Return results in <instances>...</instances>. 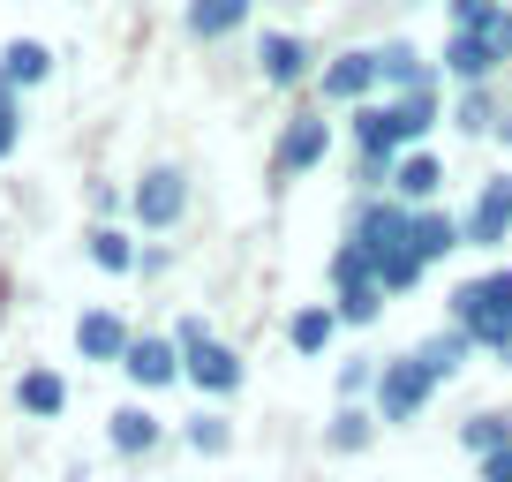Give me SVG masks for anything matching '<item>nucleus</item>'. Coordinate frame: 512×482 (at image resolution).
I'll use <instances>...</instances> for the list:
<instances>
[{
  "label": "nucleus",
  "instance_id": "15",
  "mask_svg": "<svg viewBox=\"0 0 512 482\" xmlns=\"http://www.w3.org/2000/svg\"><path fill=\"white\" fill-rule=\"evenodd\" d=\"M460 445L482 452V460H497V452H512V422H505V415H475V422L460 430Z\"/></svg>",
  "mask_w": 512,
  "mask_h": 482
},
{
  "label": "nucleus",
  "instance_id": "29",
  "mask_svg": "<svg viewBox=\"0 0 512 482\" xmlns=\"http://www.w3.org/2000/svg\"><path fill=\"white\" fill-rule=\"evenodd\" d=\"M189 437H196L204 452H226V422H219V415H196V422H189Z\"/></svg>",
  "mask_w": 512,
  "mask_h": 482
},
{
  "label": "nucleus",
  "instance_id": "26",
  "mask_svg": "<svg viewBox=\"0 0 512 482\" xmlns=\"http://www.w3.org/2000/svg\"><path fill=\"white\" fill-rule=\"evenodd\" d=\"M452 23H460V31H482V23H497V0H452Z\"/></svg>",
  "mask_w": 512,
  "mask_h": 482
},
{
  "label": "nucleus",
  "instance_id": "16",
  "mask_svg": "<svg viewBox=\"0 0 512 482\" xmlns=\"http://www.w3.org/2000/svg\"><path fill=\"white\" fill-rule=\"evenodd\" d=\"M136 339L121 332V317H83V354H98V362H113V354H128Z\"/></svg>",
  "mask_w": 512,
  "mask_h": 482
},
{
  "label": "nucleus",
  "instance_id": "9",
  "mask_svg": "<svg viewBox=\"0 0 512 482\" xmlns=\"http://www.w3.org/2000/svg\"><path fill=\"white\" fill-rule=\"evenodd\" d=\"M460 234H467V226H452V219H437V211H415V257H422V264H437V257H452V249H460Z\"/></svg>",
  "mask_w": 512,
  "mask_h": 482
},
{
  "label": "nucleus",
  "instance_id": "28",
  "mask_svg": "<svg viewBox=\"0 0 512 482\" xmlns=\"http://www.w3.org/2000/svg\"><path fill=\"white\" fill-rule=\"evenodd\" d=\"M482 38H490L497 61H512V8H497V23H482Z\"/></svg>",
  "mask_w": 512,
  "mask_h": 482
},
{
  "label": "nucleus",
  "instance_id": "17",
  "mask_svg": "<svg viewBox=\"0 0 512 482\" xmlns=\"http://www.w3.org/2000/svg\"><path fill=\"white\" fill-rule=\"evenodd\" d=\"M317 159H324V121H294L279 144V166H317Z\"/></svg>",
  "mask_w": 512,
  "mask_h": 482
},
{
  "label": "nucleus",
  "instance_id": "31",
  "mask_svg": "<svg viewBox=\"0 0 512 482\" xmlns=\"http://www.w3.org/2000/svg\"><path fill=\"white\" fill-rule=\"evenodd\" d=\"M8 68H16V76H46V53H38V46H16V53H8Z\"/></svg>",
  "mask_w": 512,
  "mask_h": 482
},
{
  "label": "nucleus",
  "instance_id": "18",
  "mask_svg": "<svg viewBox=\"0 0 512 482\" xmlns=\"http://www.w3.org/2000/svg\"><path fill=\"white\" fill-rule=\"evenodd\" d=\"M136 204H144V219H151V226H166V219L181 211V181H174V174H151Z\"/></svg>",
  "mask_w": 512,
  "mask_h": 482
},
{
  "label": "nucleus",
  "instance_id": "4",
  "mask_svg": "<svg viewBox=\"0 0 512 482\" xmlns=\"http://www.w3.org/2000/svg\"><path fill=\"white\" fill-rule=\"evenodd\" d=\"M430 392H437V377L422 370L415 354H407V362H384V385H377V400H384V422H415Z\"/></svg>",
  "mask_w": 512,
  "mask_h": 482
},
{
  "label": "nucleus",
  "instance_id": "1",
  "mask_svg": "<svg viewBox=\"0 0 512 482\" xmlns=\"http://www.w3.org/2000/svg\"><path fill=\"white\" fill-rule=\"evenodd\" d=\"M430 121H437V83H422V91H400V106H354V136H362V151H369V166L384 174V159L392 151H415L422 136H430Z\"/></svg>",
  "mask_w": 512,
  "mask_h": 482
},
{
  "label": "nucleus",
  "instance_id": "24",
  "mask_svg": "<svg viewBox=\"0 0 512 482\" xmlns=\"http://www.w3.org/2000/svg\"><path fill=\"white\" fill-rule=\"evenodd\" d=\"M324 339H332V317H324V309H302V317H294V347H302V354H317Z\"/></svg>",
  "mask_w": 512,
  "mask_h": 482
},
{
  "label": "nucleus",
  "instance_id": "22",
  "mask_svg": "<svg viewBox=\"0 0 512 482\" xmlns=\"http://www.w3.org/2000/svg\"><path fill=\"white\" fill-rule=\"evenodd\" d=\"M332 279H339V294H347V287H377V264H369L362 249H354V241H347V249H339V257H332Z\"/></svg>",
  "mask_w": 512,
  "mask_h": 482
},
{
  "label": "nucleus",
  "instance_id": "8",
  "mask_svg": "<svg viewBox=\"0 0 512 482\" xmlns=\"http://www.w3.org/2000/svg\"><path fill=\"white\" fill-rule=\"evenodd\" d=\"M445 68H452V76H467V83H482V76L497 68V53H490V38H482V31H452Z\"/></svg>",
  "mask_w": 512,
  "mask_h": 482
},
{
  "label": "nucleus",
  "instance_id": "11",
  "mask_svg": "<svg viewBox=\"0 0 512 482\" xmlns=\"http://www.w3.org/2000/svg\"><path fill=\"white\" fill-rule=\"evenodd\" d=\"M377 76H384V83H400V91H422V83H430V68H422V53L400 38V46H384V53H377Z\"/></svg>",
  "mask_w": 512,
  "mask_h": 482
},
{
  "label": "nucleus",
  "instance_id": "5",
  "mask_svg": "<svg viewBox=\"0 0 512 482\" xmlns=\"http://www.w3.org/2000/svg\"><path fill=\"white\" fill-rule=\"evenodd\" d=\"M181 347H189V377L211 392H234L241 385V362L219 347V339H204V324H181Z\"/></svg>",
  "mask_w": 512,
  "mask_h": 482
},
{
  "label": "nucleus",
  "instance_id": "21",
  "mask_svg": "<svg viewBox=\"0 0 512 482\" xmlns=\"http://www.w3.org/2000/svg\"><path fill=\"white\" fill-rule=\"evenodd\" d=\"M452 121H460V129H467V136H482V129H490V121H497V106H490V91H482V83H467V98H460V106H452Z\"/></svg>",
  "mask_w": 512,
  "mask_h": 482
},
{
  "label": "nucleus",
  "instance_id": "6",
  "mask_svg": "<svg viewBox=\"0 0 512 482\" xmlns=\"http://www.w3.org/2000/svg\"><path fill=\"white\" fill-rule=\"evenodd\" d=\"M505 226H512V174H490L482 196H475V211H467V241L490 249V241H505Z\"/></svg>",
  "mask_w": 512,
  "mask_h": 482
},
{
  "label": "nucleus",
  "instance_id": "30",
  "mask_svg": "<svg viewBox=\"0 0 512 482\" xmlns=\"http://www.w3.org/2000/svg\"><path fill=\"white\" fill-rule=\"evenodd\" d=\"M23 400L46 415V407H61V385H53V377H31V385H23Z\"/></svg>",
  "mask_w": 512,
  "mask_h": 482
},
{
  "label": "nucleus",
  "instance_id": "33",
  "mask_svg": "<svg viewBox=\"0 0 512 482\" xmlns=\"http://www.w3.org/2000/svg\"><path fill=\"white\" fill-rule=\"evenodd\" d=\"M482 482H512V452H497V460H482Z\"/></svg>",
  "mask_w": 512,
  "mask_h": 482
},
{
  "label": "nucleus",
  "instance_id": "32",
  "mask_svg": "<svg viewBox=\"0 0 512 482\" xmlns=\"http://www.w3.org/2000/svg\"><path fill=\"white\" fill-rule=\"evenodd\" d=\"M98 264H113V272H121V264H128V241H121V234H98Z\"/></svg>",
  "mask_w": 512,
  "mask_h": 482
},
{
  "label": "nucleus",
  "instance_id": "19",
  "mask_svg": "<svg viewBox=\"0 0 512 482\" xmlns=\"http://www.w3.org/2000/svg\"><path fill=\"white\" fill-rule=\"evenodd\" d=\"M467 347H475L467 332H445V339H430V347H422L415 362H422L430 377H452V370H460V354H467Z\"/></svg>",
  "mask_w": 512,
  "mask_h": 482
},
{
  "label": "nucleus",
  "instance_id": "10",
  "mask_svg": "<svg viewBox=\"0 0 512 482\" xmlns=\"http://www.w3.org/2000/svg\"><path fill=\"white\" fill-rule=\"evenodd\" d=\"M437 181H445V166H437L430 151H407V159L392 166V189H400L407 204H415V196H437Z\"/></svg>",
  "mask_w": 512,
  "mask_h": 482
},
{
  "label": "nucleus",
  "instance_id": "23",
  "mask_svg": "<svg viewBox=\"0 0 512 482\" xmlns=\"http://www.w3.org/2000/svg\"><path fill=\"white\" fill-rule=\"evenodd\" d=\"M151 437H159V430H151V415H136V407H128V415H113V445H128V452H144Z\"/></svg>",
  "mask_w": 512,
  "mask_h": 482
},
{
  "label": "nucleus",
  "instance_id": "25",
  "mask_svg": "<svg viewBox=\"0 0 512 482\" xmlns=\"http://www.w3.org/2000/svg\"><path fill=\"white\" fill-rule=\"evenodd\" d=\"M377 287H347V294H339V317H347V324H369V317H377Z\"/></svg>",
  "mask_w": 512,
  "mask_h": 482
},
{
  "label": "nucleus",
  "instance_id": "34",
  "mask_svg": "<svg viewBox=\"0 0 512 482\" xmlns=\"http://www.w3.org/2000/svg\"><path fill=\"white\" fill-rule=\"evenodd\" d=\"M505 144H512V121H505Z\"/></svg>",
  "mask_w": 512,
  "mask_h": 482
},
{
  "label": "nucleus",
  "instance_id": "3",
  "mask_svg": "<svg viewBox=\"0 0 512 482\" xmlns=\"http://www.w3.org/2000/svg\"><path fill=\"white\" fill-rule=\"evenodd\" d=\"M407 241H415V211H407V204H369V211H362V226H354V249H362L369 264L400 257Z\"/></svg>",
  "mask_w": 512,
  "mask_h": 482
},
{
  "label": "nucleus",
  "instance_id": "20",
  "mask_svg": "<svg viewBox=\"0 0 512 482\" xmlns=\"http://www.w3.org/2000/svg\"><path fill=\"white\" fill-rule=\"evenodd\" d=\"M422 272H430V264H422V257H415V241H407L400 257H384V264H377V287H392V294H400V287H415Z\"/></svg>",
  "mask_w": 512,
  "mask_h": 482
},
{
  "label": "nucleus",
  "instance_id": "14",
  "mask_svg": "<svg viewBox=\"0 0 512 482\" xmlns=\"http://www.w3.org/2000/svg\"><path fill=\"white\" fill-rule=\"evenodd\" d=\"M241 16H249V0H196V8H189V31L196 38H219V31H234Z\"/></svg>",
  "mask_w": 512,
  "mask_h": 482
},
{
  "label": "nucleus",
  "instance_id": "13",
  "mask_svg": "<svg viewBox=\"0 0 512 482\" xmlns=\"http://www.w3.org/2000/svg\"><path fill=\"white\" fill-rule=\"evenodd\" d=\"M174 370H181V362H174V347H166V339H136V347H128V377H144V385H166Z\"/></svg>",
  "mask_w": 512,
  "mask_h": 482
},
{
  "label": "nucleus",
  "instance_id": "2",
  "mask_svg": "<svg viewBox=\"0 0 512 482\" xmlns=\"http://www.w3.org/2000/svg\"><path fill=\"white\" fill-rule=\"evenodd\" d=\"M452 332H467L490 354H512V272L467 279V287L452 294Z\"/></svg>",
  "mask_w": 512,
  "mask_h": 482
},
{
  "label": "nucleus",
  "instance_id": "7",
  "mask_svg": "<svg viewBox=\"0 0 512 482\" xmlns=\"http://www.w3.org/2000/svg\"><path fill=\"white\" fill-rule=\"evenodd\" d=\"M377 53H339L332 68H324V98H354V106H362L369 91H377Z\"/></svg>",
  "mask_w": 512,
  "mask_h": 482
},
{
  "label": "nucleus",
  "instance_id": "27",
  "mask_svg": "<svg viewBox=\"0 0 512 482\" xmlns=\"http://www.w3.org/2000/svg\"><path fill=\"white\" fill-rule=\"evenodd\" d=\"M332 445H339V452H362V445H369V422H362V415H339V422H332Z\"/></svg>",
  "mask_w": 512,
  "mask_h": 482
},
{
  "label": "nucleus",
  "instance_id": "12",
  "mask_svg": "<svg viewBox=\"0 0 512 482\" xmlns=\"http://www.w3.org/2000/svg\"><path fill=\"white\" fill-rule=\"evenodd\" d=\"M302 68H309V46H302V38H287V31L264 38V76H272V83H294Z\"/></svg>",
  "mask_w": 512,
  "mask_h": 482
}]
</instances>
